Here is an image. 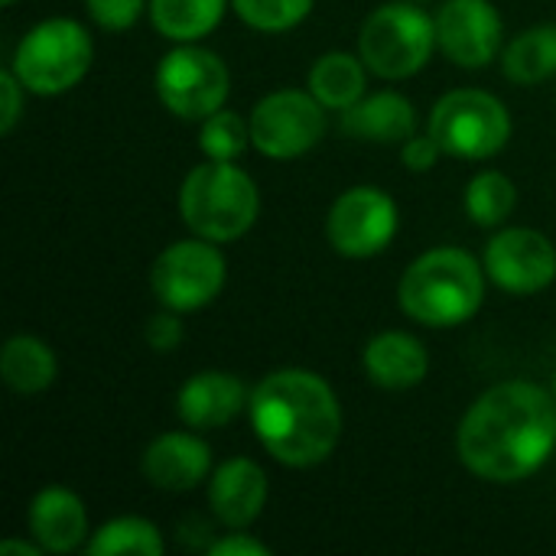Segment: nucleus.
<instances>
[{"label":"nucleus","mask_w":556,"mask_h":556,"mask_svg":"<svg viewBox=\"0 0 556 556\" xmlns=\"http://www.w3.org/2000/svg\"><path fill=\"white\" fill-rule=\"evenodd\" d=\"M182 336H186V332H182L179 313H173V309L150 316V319H147V329H143V339H147V345H150L153 352H160V355L173 352V349L182 342Z\"/></svg>","instance_id":"29"},{"label":"nucleus","mask_w":556,"mask_h":556,"mask_svg":"<svg viewBox=\"0 0 556 556\" xmlns=\"http://www.w3.org/2000/svg\"><path fill=\"white\" fill-rule=\"evenodd\" d=\"M466 215L482 225V228H498L511 218L515 205H518V189L515 182L498 173V169H482L469 179L466 195H463Z\"/></svg>","instance_id":"24"},{"label":"nucleus","mask_w":556,"mask_h":556,"mask_svg":"<svg viewBox=\"0 0 556 556\" xmlns=\"http://www.w3.org/2000/svg\"><path fill=\"white\" fill-rule=\"evenodd\" d=\"M440 143L430 137V134H414L410 140H404L401 143V160H404V166L410 169V173H430L433 166H437V160H440Z\"/></svg>","instance_id":"31"},{"label":"nucleus","mask_w":556,"mask_h":556,"mask_svg":"<svg viewBox=\"0 0 556 556\" xmlns=\"http://www.w3.org/2000/svg\"><path fill=\"white\" fill-rule=\"evenodd\" d=\"M362 55L352 52H326L313 62L306 75V88L326 111H349L365 98L368 78H365Z\"/></svg>","instance_id":"20"},{"label":"nucleus","mask_w":556,"mask_h":556,"mask_svg":"<svg viewBox=\"0 0 556 556\" xmlns=\"http://www.w3.org/2000/svg\"><path fill=\"white\" fill-rule=\"evenodd\" d=\"M3 3H7V7H13V3H16V0H3Z\"/></svg>","instance_id":"34"},{"label":"nucleus","mask_w":556,"mask_h":556,"mask_svg":"<svg viewBox=\"0 0 556 556\" xmlns=\"http://www.w3.org/2000/svg\"><path fill=\"white\" fill-rule=\"evenodd\" d=\"M39 556V554H46L36 541L33 544H26V541H3L0 544V556Z\"/></svg>","instance_id":"33"},{"label":"nucleus","mask_w":556,"mask_h":556,"mask_svg":"<svg viewBox=\"0 0 556 556\" xmlns=\"http://www.w3.org/2000/svg\"><path fill=\"white\" fill-rule=\"evenodd\" d=\"M85 7L101 29H127L140 20L150 0H85Z\"/></svg>","instance_id":"28"},{"label":"nucleus","mask_w":556,"mask_h":556,"mask_svg":"<svg viewBox=\"0 0 556 556\" xmlns=\"http://www.w3.org/2000/svg\"><path fill=\"white\" fill-rule=\"evenodd\" d=\"M342 130L352 140H365L378 147L404 143L417 134V111L397 91L365 94L358 104L342 111Z\"/></svg>","instance_id":"19"},{"label":"nucleus","mask_w":556,"mask_h":556,"mask_svg":"<svg viewBox=\"0 0 556 556\" xmlns=\"http://www.w3.org/2000/svg\"><path fill=\"white\" fill-rule=\"evenodd\" d=\"M94 42L78 20L52 16L23 33L10 68L29 94L55 98L72 91L91 68Z\"/></svg>","instance_id":"5"},{"label":"nucleus","mask_w":556,"mask_h":556,"mask_svg":"<svg viewBox=\"0 0 556 556\" xmlns=\"http://www.w3.org/2000/svg\"><path fill=\"white\" fill-rule=\"evenodd\" d=\"M437 23L443 55L459 68H485L502 49V16L492 0H446Z\"/></svg>","instance_id":"13"},{"label":"nucleus","mask_w":556,"mask_h":556,"mask_svg":"<svg viewBox=\"0 0 556 556\" xmlns=\"http://www.w3.org/2000/svg\"><path fill=\"white\" fill-rule=\"evenodd\" d=\"M143 479L153 489L163 492H189L195 485L205 482L208 469H212V450L205 440H199L195 433H163L156 437L140 459Z\"/></svg>","instance_id":"15"},{"label":"nucleus","mask_w":556,"mask_h":556,"mask_svg":"<svg viewBox=\"0 0 556 556\" xmlns=\"http://www.w3.org/2000/svg\"><path fill=\"white\" fill-rule=\"evenodd\" d=\"M179 215L192 235L215 244L244 238L261 215V192L235 160H205L179 186Z\"/></svg>","instance_id":"4"},{"label":"nucleus","mask_w":556,"mask_h":556,"mask_svg":"<svg viewBox=\"0 0 556 556\" xmlns=\"http://www.w3.org/2000/svg\"><path fill=\"white\" fill-rule=\"evenodd\" d=\"M362 365L368 381H375L384 391H407L417 388L427 371H430V355L424 349V342L410 332H381L375 336L365 352H362Z\"/></svg>","instance_id":"18"},{"label":"nucleus","mask_w":556,"mask_h":556,"mask_svg":"<svg viewBox=\"0 0 556 556\" xmlns=\"http://www.w3.org/2000/svg\"><path fill=\"white\" fill-rule=\"evenodd\" d=\"M251 147V121H244L238 111H215L202 121L199 130V150L205 160H238Z\"/></svg>","instance_id":"26"},{"label":"nucleus","mask_w":556,"mask_h":556,"mask_svg":"<svg viewBox=\"0 0 556 556\" xmlns=\"http://www.w3.org/2000/svg\"><path fill=\"white\" fill-rule=\"evenodd\" d=\"M147 10L160 36L173 42H199L222 23L228 0H150Z\"/></svg>","instance_id":"23"},{"label":"nucleus","mask_w":556,"mask_h":556,"mask_svg":"<svg viewBox=\"0 0 556 556\" xmlns=\"http://www.w3.org/2000/svg\"><path fill=\"white\" fill-rule=\"evenodd\" d=\"M482 267L498 290L534 296L556 280V248L534 228H502L485 244Z\"/></svg>","instance_id":"12"},{"label":"nucleus","mask_w":556,"mask_h":556,"mask_svg":"<svg viewBox=\"0 0 556 556\" xmlns=\"http://www.w3.org/2000/svg\"><path fill=\"white\" fill-rule=\"evenodd\" d=\"M554 397H556V375H554Z\"/></svg>","instance_id":"35"},{"label":"nucleus","mask_w":556,"mask_h":556,"mask_svg":"<svg viewBox=\"0 0 556 556\" xmlns=\"http://www.w3.org/2000/svg\"><path fill=\"white\" fill-rule=\"evenodd\" d=\"M248 404V388L228 371H199L176 394V414L192 430H222Z\"/></svg>","instance_id":"16"},{"label":"nucleus","mask_w":556,"mask_h":556,"mask_svg":"<svg viewBox=\"0 0 556 556\" xmlns=\"http://www.w3.org/2000/svg\"><path fill=\"white\" fill-rule=\"evenodd\" d=\"M59 375L55 352L36 336H13L0 349V378L16 394H39Z\"/></svg>","instance_id":"21"},{"label":"nucleus","mask_w":556,"mask_h":556,"mask_svg":"<svg viewBox=\"0 0 556 556\" xmlns=\"http://www.w3.org/2000/svg\"><path fill=\"white\" fill-rule=\"evenodd\" d=\"M23 94H26V88L16 78V72L3 68L0 72V104H3L0 108V134H10L16 127V121L23 114Z\"/></svg>","instance_id":"30"},{"label":"nucleus","mask_w":556,"mask_h":556,"mask_svg":"<svg viewBox=\"0 0 556 556\" xmlns=\"http://www.w3.org/2000/svg\"><path fill=\"white\" fill-rule=\"evenodd\" d=\"M267 505V472L254 459H228L208 479V508L228 531L251 528Z\"/></svg>","instance_id":"14"},{"label":"nucleus","mask_w":556,"mask_h":556,"mask_svg":"<svg viewBox=\"0 0 556 556\" xmlns=\"http://www.w3.org/2000/svg\"><path fill=\"white\" fill-rule=\"evenodd\" d=\"M437 23L414 3H384L358 29V55L378 78L417 75L437 49Z\"/></svg>","instance_id":"6"},{"label":"nucleus","mask_w":556,"mask_h":556,"mask_svg":"<svg viewBox=\"0 0 556 556\" xmlns=\"http://www.w3.org/2000/svg\"><path fill=\"white\" fill-rule=\"evenodd\" d=\"M556 450V397L534 381L489 388L459 420V463L482 482L531 479Z\"/></svg>","instance_id":"1"},{"label":"nucleus","mask_w":556,"mask_h":556,"mask_svg":"<svg viewBox=\"0 0 556 556\" xmlns=\"http://www.w3.org/2000/svg\"><path fill=\"white\" fill-rule=\"evenodd\" d=\"M231 7L251 29L287 33L309 16L313 0H231Z\"/></svg>","instance_id":"27"},{"label":"nucleus","mask_w":556,"mask_h":556,"mask_svg":"<svg viewBox=\"0 0 556 556\" xmlns=\"http://www.w3.org/2000/svg\"><path fill=\"white\" fill-rule=\"evenodd\" d=\"M251 147L270 160H296L326 137V108L313 91L280 88L251 111Z\"/></svg>","instance_id":"10"},{"label":"nucleus","mask_w":556,"mask_h":556,"mask_svg":"<svg viewBox=\"0 0 556 556\" xmlns=\"http://www.w3.org/2000/svg\"><path fill=\"white\" fill-rule=\"evenodd\" d=\"M397 222V202L384 189L352 186L332 202L326 215V238L342 257L362 261L381 254L394 241Z\"/></svg>","instance_id":"11"},{"label":"nucleus","mask_w":556,"mask_h":556,"mask_svg":"<svg viewBox=\"0 0 556 556\" xmlns=\"http://www.w3.org/2000/svg\"><path fill=\"white\" fill-rule=\"evenodd\" d=\"M85 551L91 556H117V554H143V556H160L166 551L163 534L153 521L147 518H114L108 525H101L91 541L85 544Z\"/></svg>","instance_id":"25"},{"label":"nucleus","mask_w":556,"mask_h":556,"mask_svg":"<svg viewBox=\"0 0 556 556\" xmlns=\"http://www.w3.org/2000/svg\"><path fill=\"white\" fill-rule=\"evenodd\" d=\"M427 134L456 160H489L511 140V114L489 91L456 88L433 104Z\"/></svg>","instance_id":"7"},{"label":"nucleus","mask_w":556,"mask_h":556,"mask_svg":"<svg viewBox=\"0 0 556 556\" xmlns=\"http://www.w3.org/2000/svg\"><path fill=\"white\" fill-rule=\"evenodd\" d=\"M208 554L212 556H270V547H267L264 541H257V538L244 534V531H231L228 538L215 541V544L208 547Z\"/></svg>","instance_id":"32"},{"label":"nucleus","mask_w":556,"mask_h":556,"mask_svg":"<svg viewBox=\"0 0 556 556\" xmlns=\"http://www.w3.org/2000/svg\"><path fill=\"white\" fill-rule=\"evenodd\" d=\"M26 525H29V538L46 554H72L88 538L85 505L72 489L62 485H46L42 492H36L26 511Z\"/></svg>","instance_id":"17"},{"label":"nucleus","mask_w":556,"mask_h":556,"mask_svg":"<svg viewBox=\"0 0 556 556\" xmlns=\"http://www.w3.org/2000/svg\"><path fill=\"white\" fill-rule=\"evenodd\" d=\"M502 68L515 85H541L556 75V23H541L518 33L505 52Z\"/></svg>","instance_id":"22"},{"label":"nucleus","mask_w":556,"mask_h":556,"mask_svg":"<svg viewBox=\"0 0 556 556\" xmlns=\"http://www.w3.org/2000/svg\"><path fill=\"white\" fill-rule=\"evenodd\" d=\"M485 267L463 248H433L401 277L397 300L404 316L427 329L469 323L485 300Z\"/></svg>","instance_id":"3"},{"label":"nucleus","mask_w":556,"mask_h":556,"mask_svg":"<svg viewBox=\"0 0 556 556\" xmlns=\"http://www.w3.org/2000/svg\"><path fill=\"white\" fill-rule=\"evenodd\" d=\"M153 88L173 117L202 124L205 117L225 108L231 91V75L218 52L202 49L195 42H179L160 59Z\"/></svg>","instance_id":"8"},{"label":"nucleus","mask_w":556,"mask_h":556,"mask_svg":"<svg viewBox=\"0 0 556 556\" xmlns=\"http://www.w3.org/2000/svg\"><path fill=\"white\" fill-rule=\"evenodd\" d=\"M228 264L208 238H186L169 244L150 267L153 296L173 313H195L225 290Z\"/></svg>","instance_id":"9"},{"label":"nucleus","mask_w":556,"mask_h":556,"mask_svg":"<svg viewBox=\"0 0 556 556\" xmlns=\"http://www.w3.org/2000/svg\"><path fill=\"white\" fill-rule=\"evenodd\" d=\"M248 414L257 443L290 469L326 463L342 440V404L329 381L306 368L270 371L251 391Z\"/></svg>","instance_id":"2"}]
</instances>
